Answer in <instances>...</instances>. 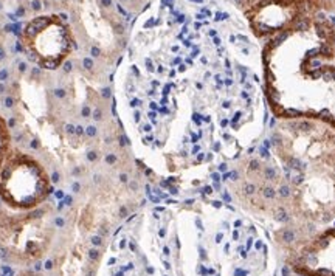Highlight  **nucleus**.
<instances>
[{
	"mask_svg": "<svg viewBox=\"0 0 335 276\" xmlns=\"http://www.w3.org/2000/svg\"><path fill=\"white\" fill-rule=\"evenodd\" d=\"M20 44L28 58L44 70L59 68L70 56L75 34L65 13L34 16L20 33Z\"/></svg>",
	"mask_w": 335,
	"mask_h": 276,
	"instance_id": "obj_1",
	"label": "nucleus"
},
{
	"mask_svg": "<svg viewBox=\"0 0 335 276\" xmlns=\"http://www.w3.org/2000/svg\"><path fill=\"white\" fill-rule=\"evenodd\" d=\"M53 188L44 168L31 157L10 154L0 169V197L13 208L30 209L42 203Z\"/></svg>",
	"mask_w": 335,
	"mask_h": 276,
	"instance_id": "obj_2",
	"label": "nucleus"
},
{
	"mask_svg": "<svg viewBox=\"0 0 335 276\" xmlns=\"http://www.w3.org/2000/svg\"><path fill=\"white\" fill-rule=\"evenodd\" d=\"M75 0H33V10L36 13L41 11V8L44 6L45 10H50V13H54L53 10H65L67 6H71Z\"/></svg>",
	"mask_w": 335,
	"mask_h": 276,
	"instance_id": "obj_3",
	"label": "nucleus"
},
{
	"mask_svg": "<svg viewBox=\"0 0 335 276\" xmlns=\"http://www.w3.org/2000/svg\"><path fill=\"white\" fill-rule=\"evenodd\" d=\"M10 155V133L5 119L0 116V169H2L6 157Z\"/></svg>",
	"mask_w": 335,
	"mask_h": 276,
	"instance_id": "obj_4",
	"label": "nucleus"
},
{
	"mask_svg": "<svg viewBox=\"0 0 335 276\" xmlns=\"http://www.w3.org/2000/svg\"><path fill=\"white\" fill-rule=\"evenodd\" d=\"M262 196H264L265 199H275V197H276V191H275L273 186H265V188L262 189Z\"/></svg>",
	"mask_w": 335,
	"mask_h": 276,
	"instance_id": "obj_5",
	"label": "nucleus"
},
{
	"mask_svg": "<svg viewBox=\"0 0 335 276\" xmlns=\"http://www.w3.org/2000/svg\"><path fill=\"white\" fill-rule=\"evenodd\" d=\"M275 220H278V222H287V220H289V216H287V213H286L284 209H278V211L275 213Z\"/></svg>",
	"mask_w": 335,
	"mask_h": 276,
	"instance_id": "obj_6",
	"label": "nucleus"
},
{
	"mask_svg": "<svg viewBox=\"0 0 335 276\" xmlns=\"http://www.w3.org/2000/svg\"><path fill=\"white\" fill-rule=\"evenodd\" d=\"M282 237H284L286 242H292V240H295V231H292V230H286V231L282 233Z\"/></svg>",
	"mask_w": 335,
	"mask_h": 276,
	"instance_id": "obj_7",
	"label": "nucleus"
},
{
	"mask_svg": "<svg viewBox=\"0 0 335 276\" xmlns=\"http://www.w3.org/2000/svg\"><path fill=\"white\" fill-rule=\"evenodd\" d=\"M298 129L303 130V132H309V130L312 129V124L307 123V121H299V123H298Z\"/></svg>",
	"mask_w": 335,
	"mask_h": 276,
	"instance_id": "obj_8",
	"label": "nucleus"
},
{
	"mask_svg": "<svg viewBox=\"0 0 335 276\" xmlns=\"http://www.w3.org/2000/svg\"><path fill=\"white\" fill-rule=\"evenodd\" d=\"M289 165H290L292 169H296V171H303V169L306 168V166H304L301 162H298V160H292V163H289Z\"/></svg>",
	"mask_w": 335,
	"mask_h": 276,
	"instance_id": "obj_9",
	"label": "nucleus"
},
{
	"mask_svg": "<svg viewBox=\"0 0 335 276\" xmlns=\"http://www.w3.org/2000/svg\"><path fill=\"white\" fill-rule=\"evenodd\" d=\"M264 172H265V177H267V179H275V175H276V172H275L273 168H265Z\"/></svg>",
	"mask_w": 335,
	"mask_h": 276,
	"instance_id": "obj_10",
	"label": "nucleus"
},
{
	"mask_svg": "<svg viewBox=\"0 0 335 276\" xmlns=\"http://www.w3.org/2000/svg\"><path fill=\"white\" fill-rule=\"evenodd\" d=\"M279 194H281V197H287V196L290 194V189H289L287 186H281V188H279Z\"/></svg>",
	"mask_w": 335,
	"mask_h": 276,
	"instance_id": "obj_11",
	"label": "nucleus"
},
{
	"mask_svg": "<svg viewBox=\"0 0 335 276\" xmlns=\"http://www.w3.org/2000/svg\"><path fill=\"white\" fill-rule=\"evenodd\" d=\"M105 162H107L109 165H114V163L117 162V157H115L114 154H109V155L105 157Z\"/></svg>",
	"mask_w": 335,
	"mask_h": 276,
	"instance_id": "obj_12",
	"label": "nucleus"
},
{
	"mask_svg": "<svg viewBox=\"0 0 335 276\" xmlns=\"http://www.w3.org/2000/svg\"><path fill=\"white\" fill-rule=\"evenodd\" d=\"M87 135L88 136H95L96 135V127L95 126H88L87 127Z\"/></svg>",
	"mask_w": 335,
	"mask_h": 276,
	"instance_id": "obj_13",
	"label": "nucleus"
},
{
	"mask_svg": "<svg viewBox=\"0 0 335 276\" xmlns=\"http://www.w3.org/2000/svg\"><path fill=\"white\" fill-rule=\"evenodd\" d=\"M259 154H261V157H262V158H268V157H270V154H268V151H267V148H261V151H259Z\"/></svg>",
	"mask_w": 335,
	"mask_h": 276,
	"instance_id": "obj_14",
	"label": "nucleus"
},
{
	"mask_svg": "<svg viewBox=\"0 0 335 276\" xmlns=\"http://www.w3.org/2000/svg\"><path fill=\"white\" fill-rule=\"evenodd\" d=\"M255 191V185H245V194H253Z\"/></svg>",
	"mask_w": 335,
	"mask_h": 276,
	"instance_id": "obj_15",
	"label": "nucleus"
},
{
	"mask_svg": "<svg viewBox=\"0 0 335 276\" xmlns=\"http://www.w3.org/2000/svg\"><path fill=\"white\" fill-rule=\"evenodd\" d=\"M93 118H95L96 121H99V119L102 118V113H101V110H99V109H96V110L93 112Z\"/></svg>",
	"mask_w": 335,
	"mask_h": 276,
	"instance_id": "obj_16",
	"label": "nucleus"
},
{
	"mask_svg": "<svg viewBox=\"0 0 335 276\" xmlns=\"http://www.w3.org/2000/svg\"><path fill=\"white\" fill-rule=\"evenodd\" d=\"M87 157H88V160H90V162H95V160H96V158H98V154H96V152H95V151H90V152H88V155H87Z\"/></svg>",
	"mask_w": 335,
	"mask_h": 276,
	"instance_id": "obj_17",
	"label": "nucleus"
},
{
	"mask_svg": "<svg viewBox=\"0 0 335 276\" xmlns=\"http://www.w3.org/2000/svg\"><path fill=\"white\" fill-rule=\"evenodd\" d=\"M303 180H304V175L299 174V175H296V177L293 179V183H295V185H299V183H303Z\"/></svg>",
	"mask_w": 335,
	"mask_h": 276,
	"instance_id": "obj_18",
	"label": "nucleus"
},
{
	"mask_svg": "<svg viewBox=\"0 0 335 276\" xmlns=\"http://www.w3.org/2000/svg\"><path fill=\"white\" fill-rule=\"evenodd\" d=\"M19 276H41L39 273H34V271H24V273H20Z\"/></svg>",
	"mask_w": 335,
	"mask_h": 276,
	"instance_id": "obj_19",
	"label": "nucleus"
},
{
	"mask_svg": "<svg viewBox=\"0 0 335 276\" xmlns=\"http://www.w3.org/2000/svg\"><path fill=\"white\" fill-rule=\"evenodd\" d=\"M250 169H259V163H258L256 160L250 162Z\"/></svg>",
	"mask_w": 335,
	"mask_h": 276,
	"instance_id": "obj_20",
	"label": "nucleus"
},
{
	"mask_svg": "<svg viewBox=\"0 0 335 276\" xmlns=\"http://www.w3.org/2000/svg\"><path fill=\"white\" fill-rule=\"evenodd\" d=\"M307 25H309L307 20H299V22H298V27H299V28H307Z\"/></svg>",
	"mask_w": 335,
	"mask_h": 276,
	"instance_id": "obj_21",
	"label": "nucleus"
},
{
	"mask_svg": "<svg viewBox=\"0 0 335 276\" xmlns=\"http://www.w3.org/2000/svg\"><path fill=\"white\" fill-rule=\"evenodd\" d=\"M110 96V88H102V98H109Z\"/></svg>",
	"mask_w": 335,
	"mask_h": 276,
	"instance_id": "obj_22",
	"label": "nucleus"
},
{
	"mask_svg": "<svg viewBox=\"0 0 335 276\" xmlns=\"http://www.w3.org/2000/svg\"><path fill=\"white\" fill-rule=\"evenodd\" d=\"M192 119H194V121H195V123H197L199 126L202 124V118H200V116H199L197 113H194V115H192Z\"/></svg>",
	"mask_w": 335,
	"mask_h": 276,
	"instance_id": "obj_23",
	"label": "nucleus"
},
{
	"mask_svg": "<svg viewBox=\"0 0 335 276\" xmlns=\"http://www.w3.org/2000/svg\"><path fill=\"white\" fill-rule=\"evenodd\" d=\"M88 115H90V109L85 106V107L82 109V116H88Z\"/></svg>",
	"mask_w": 335,
	"mask_h": 276,
	"instance_id": "obj_24",
	"label": "nucleus"
},
{
	"mask_svg": "<svg viewBox=\"0 0 335 276\" xmlns=\"http://www.w3.org/2000/svg\"><path fill=\"white\" fill-rule=\"evenodd\" d=\"M149 199L154 202V203H157V202H160V197H157V196H152V194H149Z\"/></svg>",
	"mask_w": 335,
	"mask_h": 276,
	"instance_id": "obj_25",
	"label": "nucleus"
},
{
	"mask_svg": "<svg viewBox=\"0 0 335 276\" xmlns=\"http://www.w3.org/2000/svg\"><path fill=\"white\" fill-rule=\"evenodd\" d=\"M151 141H154V136H152V135L144 136V143H151Z\"/></svg>",
	"mask_w": 335,
	"mask_h": 276,
	"instance_id": "obj_26",
	"label": "nucleus"
},
{
	"mask_svg": "<svg viewBox=\"0 0 335 276\" xmlns=\"http://www.w3.org/2000/svg\"><path fill=\"white\" fill-rule=\"evenodd\" d=\"M223 200H225V202H231V197H230L228 192H223Z\"/></svg>",
	"mask_w": 335,
	"mask_h": 276,
	"instance_id": "obj_27",
	"label": "nucleus"
},
{
	"mask_svg": "<svg viewBox=\"0 0 335 276\" xmlns=\"http://www.w3.org/2000/svg\"><path fill=\"white\" fill-rule=\"evenodd\" d=\"M247 274V271H244V270H236V274L234 276H245Z\"/></svg>",
	"mask_w": 335,
	"mask_h": 276,
	"instance_id": "obj_28",
	"label": "nucleus"
},
{
	"mask_svg": "<svg viewBox=\"0 0 335 276\" xmlns=\"http://www.w3.org/2000/svg\"><path fill=\"white\" fill-rule=\"evenodd\" d=\"M141 102H140V99H132V102H131V106L132 107H135V106H140Z\"/></svg>",
	"mask_w": 335,
	"mask_h": 276,
	"instance_id": "obj_29",
	"label": "nucleus"
},
{
	"mask_svg": "<svg viewBox=\"0 0 335 276\" xmlns=\"http://www.w3.org/2000/svg\"><path fill=\"white\" fill-rule=\"evenodd\" d=\"M76 133H78V135H82V133H84V130H82L81 126H76Z\"/></svg>",
	"mask_w": 335,
	"mask_h": 276,
	"instance_id": "obj_30",
	"label": "nucleus"
},
{
	"mask_svg": "<svg viewBox=\"0 0 335 276\" xmlns=\"http://www.w3.org/2000/svg\"><path fill=\"white\" fill-rule=\"evenodd\" d=\"M211 177H213V180H214V182H216V183H217V182H219V180H220V179H219V174H217V172H214V174H213V175H211Z\"/></svg>",
	"mask_w": 335,
	"mask_h": 276,
	"instance_id": "obj_31",
	"label": "nucleus"
},
{
	"mask_svg": "<svg viewBox=\"0 0 335 276\" xmlns=\"http://www.w3.org/2000/svg\"><path fill=\"white\" fill-rule=\"evenodd\" d=\"M92 240H93V244H95V245H101V239H99V237H93Z\"/></svg>",
	"mask_w": 335,
	"mask_h": 276,
	"instance_id": "obj_32",
	"label": "nucleus"
},
{
	"mask_svg": "<svg viewBox=\"0 0 335 276\" xmlns=\"http://www.w3.org/2000/svg\"><path fill=\"white\" fill-rule=\"evenodd\" d=\"M160 112H161L163 115H169V110H168L166 107H161V109H160Z\"/></svg>",
	"mask_w": 335,
	"mask_h": 276,
	"instance_id": "obj_33",
	"label": "nucleus"
},
{
	"mask_svg": "<svg viewBox=\"0 0 335 276\" xmlns=\"http://www.w3.org/2000/svg\"><path fill=\"white\" fill-rule=\"evenodd\" d=\"M67 132H68V133H73V132H75V127L68 124V126H67Z\"/></svg>",
	"mask_w": 335,
	"mask_h": 276,
	"instance_id": "obj_34",
	"label": "nucleus"
},
{
	"mask_svg": "<svg viewBox=\"0 0 335 276\" xmlns=\"http://www.w3.org/2000/svg\"><path fill=\"white\" fill-rule=\"evenodd\" d=\"M211 191H213V189H211V186H205V189H203V192H205V194H211Z\"/></svg>",
	"mask_w": 335,
	"mask_h": 276,
	"instance_id": "obj_35",
	"label": "nucleus"
},
{
	"mask_svg": "<svg viewBox=\"0 0 335 276\" xmlns=\"http://www.w3.org/2000/svg\"><path fill=\"white\" fill-rule=\"evenodd\" d=\"M151 129H152V127H151L149 124H144V127H143V130H144V132H151Z\"/></svg>",
	"mask_w": 335,
	"mask_h": 276,
	"instance_id": "obj_36",
	"label": "nucleus"
},
{
	"mask_svg": "<svg viewBox=\"0 0 335 276\" xmlns=\"http://www.w3.org/2000/svg\"><path fill=\"white\" fill-rule=\"evenodd\" d=\"M251 245H253V239L250 237V239H248V242H247V248L250 250V248H251Z\"/></svg>",
	"mask_w": 335,
	"mask_h": 276,
	"instance_id": "obj_37",
	"label": "nucleus"
},
{
	"mask_svg": "<svg viewBox=\"0 0 335 276\" xmlns=\"http://www.w3.org/2000/svg\"><path fill=\"white\" fill-rule=\"evenodd\" d=\"M220 124H222V127H227V126H228V119H222Z\"/></svg>",
	"mask_w": 335,
	"mask_h": 276,
	"instance_id": "obj_38",
	"label": "nucleus"
},
{
	"mask_svg": "<svg viewBox=\"0 0 335 276\" xmlns=\"http://www.w3.org/2000/svg\"><path fill=\"white\" fill-rule=\"evenodd\" d=\"M275 126H276V119L272 118V119H270V127H275Z\"/></svg>",
	"mask_w": 335,
	"mask_h": 276,
	"instance_id": "obj_39",
	"label": "nucleus"
},
{
	"mask_svg": "<svg viewBox=\"0 0 335 276\" xmlns=\"http://www.w3.org/2000/svg\"><path fill=\"white\" fill-rule=\"evenodd\" d=\"M200 152V148L199 146H194V149H192V154H199Z\"/></svg>",
	"mask_w": 335,
	"mask_h": 276,
	"instance_id": "obj_40",
	"label": "nucleus"
},
{
	"mask_svg": "<svg viewBox=\"0 0 335 276\" xmlns=\"http://www.w3.org/2000/svg\"><path fill=\"white\" fill-rule=\"evenodd\" d=\"M120 179H121V182H127V175H126V174H121Z\"/></svg>",
	"mask_w": 335,
	"mask_h": 276,
	"instance_id": "obj_41",
	"label": "nucleus"
},
{
	"mask_svg": "<svg viewBox=\"0 0 335 276\" xmlns=\"http://www.w3.org/2000/svg\"><path fill=\"white\" fill-rule=\"evenodd\" d=\"M241 116H242V115H241V112H238V113L234 115V119H233V121H238V119H239Z\"/></svg>",
	"mask_w": 335,
	"mask_h": 276,
	"instance_id": "obj_42",
	"label": "nucleus"
},
{
	"mask_svg": "<svg viewBox=\"0 0 335 276\" xmlns=\"http://www.w3.org/2000/svg\"><path fill=\"white\" fill-rule=\"evenodd\" d=\"M241 225H242V220H236V222H234V226H236V228H239Z\"/></svg>",
	"mask_w": 335,
	"mask_h": 276,
	"instance_id": "obj_43",
	"label": "nucleus"
},
{
	"mask_svg": "<svg viewBox=\"0 0 335 276\" xmlns=\"http://www.w3.org/2000/svg\"><path fill=\"white\" fill-rule=\"evenodd\" d=\"M233 239H234V240H238V239H239V233H238V231H234V233H233Z\"/></svg>",
	"mask_w": 335,
	"mask_h": 276,
	"instance_id": "obj_44",
	"label": "nucleus"
},
{
	"mask_svg": "<svg viewBox=\"0 0 335 276\" xmlns=\"http://www.w3.org/2000/svg\"><path fill=\"white\" fill-rule=\"evenodd\" d=\"M149 118L154 119V118H155V112H149ZM154 121H155V119H154Z\"/></svg>",
	"mask_w": 335,
	"mask_h": 276,
	"instance_id": "obj_45",
	"label": "nucleus"
},
{
	"mask_svg": "<svg viewBox=\"0 0 335 276\" xmlns=\"http://www.w3.org/2000/svg\"><path fill=\"white\" fill-rule=\"evenodd\" d=\"M135 121H140V112H135Z\"/></svg>",
	"mask_w": 335,
	"mask_h": 276,
	"instance_id": "obj_46",
	"label": "nucleus"
},
{
	"mask_svg": "<svg viewBox=\"0 0 335 276\" xmlns=\"http://www.w3.org/2000/svg\"><path fill=\"white\" fill-rule=\"evenodd\" d=\"M203 158H205V155H203V154H199V157H197V160H199V162H202Z\"/></svg>",
	"mask_w": 335,
	"mask_h": 276,
	"instance_id": "obj_47",
	"label": "nucleus"
},
{
	"mask_svg": "<svg viewBox=\"0 0 335 276\" xmlns=\"http://www.w3.org/2000/svg\"><path fill=\"white\" fill-rule=\"evenodd\" d=\"M213 205H214V206H216V208H220V206H222V203H220V202H214V203H213Z\"/></svg>",
	"mask_w": 335,
	"mask_h": 276,
	"instance_id": "obj_48",
	"label": "nucleus"
},
{
	"mask_svg": "<svg viewBox=\"0 0 335 276\" xmlns=\"http://www.w3.org/2000/svg\"><path fill=\"white\" fill-rule=\"evenodd\" d=\"M256 248L261 250V248H262V242H256Z\"/></svg>",
	"mask_w": 335,
	"mask_h": 276,
	"instance_id": "obj_49",
	"label": "nucleus"
},
{
	"mask_svg": "<svg viewBox=\"0 0 335 276\" xmlns=\"http://www.w3.org/2000/svg\"><path fill=\"white\" fill-rule=\"evenodd\" d=\"M219 169H220V171H225V169H227V165H220Z\"/></svg>",
	"mask_w": 335,
	"mask_h": 276,
	"instance_id": "obj_50",
	"label": "nucleus"
},
{
	"mask_svg": "<svg viewBox=\"0 0 335 276\" xmlns=\"http://www.w3.org/2000/svg\"><path fill=\"white\" fill-rule=\"evenodd\" d=\"M264 146H265V148H268V146H270V141H268V140H265V141H264Z\"/></svg>",
	"mask_w": 335,
	"mask_h": 276,
	"instance_id": "obj_51",
	"label": "nucleus"
},
{
	"mask_svg": "<svg viewBox=\"0 0 335 276\" xmlns=\"http://www.w3.org/2000/svg\"><path fill=\"white\" fill-rule=\"evenodd\" d=\"M216 240H217V242H220V240H222V234H217V237H216Z\"/></svg>",
	"mask_w": 335,
	"mask_h": 276,
	"instance_id": "obj_52",
	"label": "nucleus"
},
{
	"mask_svg": "<svg viewBox=\"0 0 335 276\" xmlns=\"http://www.w3.org/2000/svg\"><path fill=\"white\" fill-rule=\"evenodd\" d=\"M230 106H231V104H230V102H223V107H225V109H228V107H230Z\"/></svg>",
	"mask_w": 335,
	"mask_h": 276,
	"instance_id": "obj_53",
	"label": "nucleus"
},
{
	"mask_svg": "<svg viewBox=\"0 0 335 276\" xmlns=\"http://www.w3.org/2000/svg\"><path fill=\"white\" fill-rule=\"evenodd\" d=\"M151 109H157V104H155V102H151Z\"/></svg>",
	"mask_w": 335,
	"mask_h": 276,
	"instance_id": "obj_54",
	"label": "nucleus"
},
{
	"mask_svg": "<svg viewBox=\"0 0 335 276\" xmlns=\"http://www.w3.org/2000/svg\"><path fill=\"white\" fill-rule=\"evenodd\" d=\"M236 2H238V3H242V2H244V0H236Z\"/></svg>",
	"mask_w": 335,
	"mask_h": 276,
	"instance_id": "obj_55",
	"label": "nucleus"
}]
</instances>
